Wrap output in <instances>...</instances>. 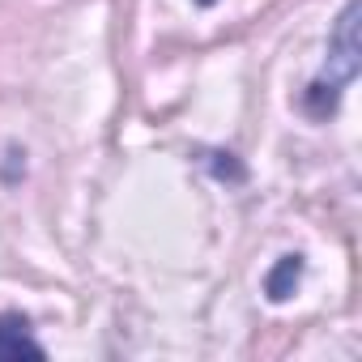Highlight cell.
<instances>
[{
    "label": "cell",
    "instance_id": "obj_3",
    "mask_svg": "<svg viewBox=\"0 0 362 362\" xmlns=\"http://www.w3.org/2000/svg\"><path fill=\"white\" fill-rule=\"evenodd\" d=\"M298 277H303V256H281V260H277V269L264 277V294H269L273 303H286V298L294 294Z\"/></svg>",
    "mask_w": 362,
    "mask_h": 362
},
{
    "label": "cell",
    "instance_id": "obj_4",
    "mask_svg": "<svg viewBox=\"0 0 362 362\" xmlns=\"http://www.w3.org/2000/svg\"><path fill=\"white\" fill-rule=\"evenodd\" d=\"M197 5H214V0H197Z\"/></svg>",
    "mask_w": 362,
    "mask_h": 362
},
{
    "label": "cell",
    "instance_id": "obj_1",
    "mask_svg": "<svg viewBox=\"0 0 362 362\" xmlns=\"http://www.w3.org/2000/svg\"><path fill=\"white\" fill-rule=\"evenodd\" d=\"M362 47H358V0H349V5L341 9V18H337V26H332V35H328V64H324V77H328V90H332V98L358 77V69H362Z\"/></svg>",
    "mask_w": 362,
    "mask_h": 362
},
{
    "label": "cell",
    "instance_id": "obj_2",
    "mask_svg": "<svg viewBox=\"0 0 362 362\" xmlns=\"http://www.w3.org/2000/svg\"><path fill=\"white\" fill-rule=\"evenodd\" d=\"M47 349L30 337V324L22 320V315H0V358H9V362H18V358H43Z\"/></svg>",
    "mask_w": 362,
    "mask_h": 362
}]
</instances>
